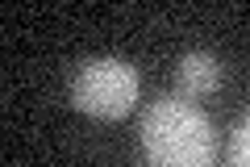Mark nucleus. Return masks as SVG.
I'll return each instance as SVG.
<instances>
[{
    "label": "nucleus",
    "mask_w": 250,
    "mask_h": 167,
    "mask_svg": "<svg viewBox=\"0 0 250 167\" xmlns=\"http://www.w3.org/2000/svg\"><path fill=\"white\" fill-rule=\"evenodd\" d=\"M142 155L150 167H213L217 163V125L196 100L159 96L142 113Z\"/></svg>",
    "instance_id": "nucleus-1"
},
{
    "label": "nucleus",
    "mask_w": 250,
    "mask_h": 167,
    "mask_svg": "<svg viewBox=\"0 0 250 167\" xmlns=\"http://www.w3.org/2000/svg\"><path fill=\"white\" fill-rule=\"evenodd\" d=\"M142 100V75L117 54H92L71 71V105L96 121H121Z\"/></svg>",
    "instance_id": "nucleus-2"
},
{
    "label": "nucleus",
    "mask_w": 250,
    "mask_h": 167,
    "mask_svg": "<svg viewBox=\"0 0 250 167\" xmlns=\"http://www.w3.org/2000/svg\"><path fill=\"white\" fill-rule=\"evenodd\" d=\"M221 79H225V67H221V59H217V54H208V50H188L184 59L175 63L179 96H188V100L213 96V92L221 88Z\"/></svg>",
    "instance_id": "nucleus-3"
},
{
    "label": "nucleus",
    "mask_w": 250,
    "mask_h": 167,
    "mask_svg": "<svg viewBox=\"0 0 250 167\" xmlns=\"http://www.w3.org/2000/svg\"><path fill=\"white\" fill-rule=\"evenodd\" d=\"M225 163H229V167H250V109L238 117V125H233V134H229Z\"/></svg>",
    "instance_id": "nucleus-4"
}]
</instances>
